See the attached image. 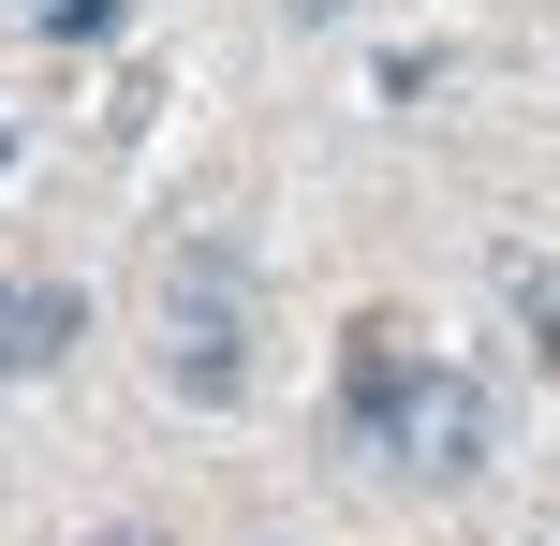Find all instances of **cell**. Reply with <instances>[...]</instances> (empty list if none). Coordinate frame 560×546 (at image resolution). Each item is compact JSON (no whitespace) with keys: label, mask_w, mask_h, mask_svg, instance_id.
<instances>
[{"label":"cell","mask_w":560,"mask_h":546,"mask_svg":"<svg viewBox=\"0 0 560 546\" xmlns=\"http://www.w3.org/2000/svg\"><path fill=\"white\" fill-rule=\"evenodd\" d=\"M0 163H15V133H0Z\"/></svg>","instance_id":"cell-6"},{"label":"cell","mask_w":560,"mask_h":546,"mask_svg":"<svg viewBox=\"0 0 560 546\" xmlns=\"http://www.w3.org/2000/svg\"><path fill=\"white\" fill-rule=\"evenodd\" d=\"M45 30H74V45H89V30H118V0H45Z\"/></svg>","instance_id":"cell-4"},{"label":"cell","mask_w":560,"mask_h":546,"mask_svg":"<svg viewBox=\"0 0 560 546\" xmlns=\"http://www.w3.org/2000/svg\"><path fill=\"white\" fill-rule=\"evenodd\" d=\"M104 546H118V532H104Z\"/></svg>","instance_id":"cell-7"},{"label":"cell","mask_w":560,"mask_h":546,"mask_svg":"<svg viewBox=\"0 0 560 546\" xmlns=\"http://www.w3.org/2000/svg\"><path fill=\"white\" fill-rule=\"evenodd\" d=\"M163 384L192 414H222L236 384H252V252L192 236V252L163 266Z\"/></svg>","instance_id":"cell-2"},{"label":"cell","mask_w":560,"mask_h":546,"mask_svg":"<svg viewBox=\"0 0 560 546\" xmlns=\"http://www.w3.org/2000/svg\"><path fill=\"white\" fill-rule=\"evenodd\" d=\"M339 414H354V429L384 443L413 488H457V473L487 458V384L398 355V325H354V384H339Z\"/></svg>","instance_id":"cell-1"},{"label":"cell","mask_w":560,"mask_h":546,"mask_svg":"<svg viewBox=\"0 0 560 546\" xmlns=\"http://www.w3.org/2000/svg\"><path fill=\"white\" fill-rule=\"evenodd\" d=\"M74 325H89V295H74V281H0V384L59 370V355H74Z\"/></svg>","instance_id":"cell-3"},{"label":"cell","mask_w":560,"mask_h":546,"mask_svg":"<svg viewBox=\"0 0 560 546\" xmlns=\"http://www.w3.org/2000/svg\"><path fill=\"white\" fill-rule=\"evenodd\" d=\"M295 15H354V0H295Z\"/></svg>","instance_id":"cell-5"}]
</instances>
